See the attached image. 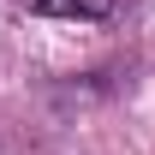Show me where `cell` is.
Segmentation results:
<instances>
[{
    "instance_id": "obj_1",
    "label": "cell",
    "mask_w": 155,
    "mask_h": 155,
    "mask_svg": "<svg viewBox=\"0 0 155 155\" xmlns=\"http://www.w3.org/2000/svg\"><path fill=\"white\" fill-rule=\"evenodd\" d=\"M30 12H48V18H107L114 0H24Z\"/></svg>"
}]
</instances>
